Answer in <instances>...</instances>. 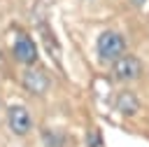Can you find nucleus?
Instances as JSON below:
<instances>
[{
	"label": "nucleus",
	"mask_w": 149,
	"mask_h": 147,
	"mask_svg": "<svg viewBox=\"0 0 149 147\" xmlns=\"http://www.w3.org/2000/svg\"><path fill=\"white\" fill-rule=\"evenodd\" d=\"M147 0H130V5H135V7H142Z\"/></svg>",
	"instance_id": "8"
},
{
	"label": "nucleus",
	"mask_w": 149,
	"mask_h": 147,
	"mask_svg": "<svg viewBox=\"0 0 149 147\" xmlns=\"http://www.w3.org/2000/svg\"><path fill=\"white\" fill-rule=\"evenodd\" d=\"M7 124H9L12 133L26 135L30 131V126H33V119H30V112L23 105H12L9 112H7Z\"/></svg>",
	"instance_id": "3"
},
{
	"label": "nucleus",
	"mask_w": 149,
	"mask_h": 147,
	"mask_svg": "<svg viewBox=\"0 0 149 147\" xmlns=\"http://www.w3.org/2000/svg\"><path fill=\"white\" fill-rule=\"evenodd\" d=\"M88 147H102V140H100V133L93 128L91 133H88Z\"/></svg>",
	"instance_id": "7"
},
{
	"label": "nucleus",
	"mask_w": 149,
	"mask_h": 147,
	"mask_svg": "<svg viewBox=\"0 0 149 147\" xmlns=\"http://www.w3.org/2000/svg\"><path fill=\"white\" fill-rule=\"evenodd\" d=\"M95 49H98L100 61H109V63H112L114 58H119V56L123 54V49H126V40H123V35L116 33V30H105V33L98 37Z\"/></svg>",
	"instance_id": "1"
},
{
	"label": "nucleus",
	"mask_w": 149,
	"mask_h": 147,
	"mask_svg": "<svg viewBox=\"0 0 149 147\" xmlns=\"http://www.w3.org/2000/svg\"><path fill=\"white\" fill-rule=\"evenodd\" d=\"M14 58L23 65H33L37 61V47L28 35H19L14 42Z\"/></svg>",
	"instance_id": "4"
},
{
	"label": "nucleus",
	"mask_w": 149,
	"mask_h": 147,
	"mask_svg": "<svg viewBox=\"0 0 149 147\" xmlns=\"http://www.w3.org/2000/svg\"><path fill=\"white\" fill-rule=\"evenodd\" d=\"M116 107H119V112L121 114H135L137 112V107H140V103H137V98H135V93H130V91H123L119 98H116Z\"/></svg>",
	"instance_id": "6"
},
{
	"label": "nucleus",
	"mask_w": 149,
	"mask_h": 147,
	"mask_svg": "<svg viewBox=\"0 0 149 147\" xmlns=\"http://www.w3.org/2000/svg\"><path fill=\"white\" fill-rule=\"evenodd\" d=\"M112 75L114 79L119 82H130V79H137L142 75V63L137 56L133 54H121L119 58L112 61Z\"/></svg>",
	"instance_id": "2"
},
{
	"label": "nucleus",
	"mask_w": 149,
	"mask_h": 147,
	"mask_svg": "<svg viewBox=\"0 0 149 147\" xmlns=\"http://www.w3.org/2000/svg\"><path fill=\"white\" fill-rule=\"evenodd\" d=\"M23 86H26L28 93H33V96H42V93L49 89V77H47L44 70H35V68H30V70L23 72Z\"/></svg>",
	"instance_id": "5"
}]
</instances>
